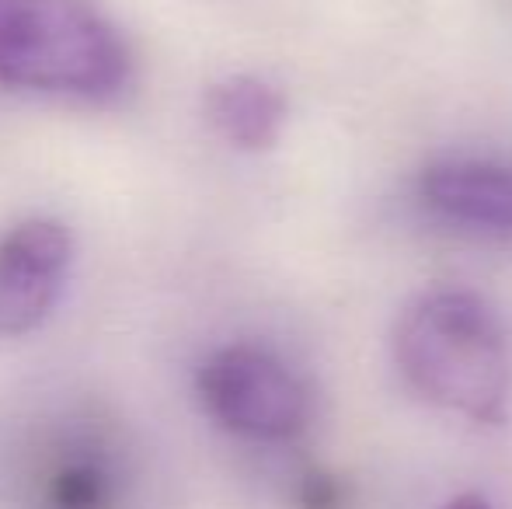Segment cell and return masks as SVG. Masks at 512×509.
<instances>
[{
	"label": "cell",
	"instance_id": "6da1fadb",
	"mask_svg": "<svg viewBox=\"0 0 512 509\" xmlns=\"http://www.w3.org/2000/svg\"><path fill=\"white\" fill-rule=\"evenodd\" d=\"M394 363L415 394L474 426H502L512 401V349L502 318L471 290H432L401 311Z\"/></svg>",
	"mask_w": 512,
	"mask_h": 509
},
{
	"label": "cell",
	"instance_id": "7a4b0ae2",
	"mask_svg": "<svg viewBox=\"0 0 512 509\" xmlns=\"http://www.w3.org/2000/svg\"><path fill=\"white\" fill-rule=\"evenodd\" d=\"M133 74L126 35L95 0H0V84L108 102Z\"/></svg>",
	"mask_w": 512,
	"mask_h": 509
},
{
	"label": "cell",
	"instance_id": "3957f363",
	"mask_svg": "<svg viewBox=\"0 0 512 509\" xmlns=\"http://www.w3.org/2000/svg\"><path fill=\"white\" fill-rule=\"evenodd\" d=\"M209 419L255 443H290L310 422V398L300 377L262 346L234 342L216 349L196 377Z\"/></svg>",
	"mask_w": 512,
	"mask_h": 509
},
{
	"label": "cell",
	"instance_id": "277c9868",
	"mask_svg": "<svg viewBox=\"0 0 512 509\" xmlns=\"http://www.w3.org/2000/svg\"><path fill=\"white\" fill-rule=\"evenodd\" d=\"M74 238L60 220L35 217L0 238V339L28 335L63 297Z\"/></svg>",
	"mask_w": 512,
	"mask_h": 509
},
{
	"label": "cell",
	"instance_id": "5b68a950",
	"mask_svg": "<svg viewBox=\"0 0 512 509\" xmlns=\"http://www.w3.org/2000/svg\"><path fill=\"white\" fill-rule=\"evenodd\" d=\"M422 203L450 224L512 238V168L492 161H443L418 178Z\"/></svg>",
	"mask_w": 512,
	"mask_h": 509
},
{
	"label": "cell",
	"instance_id": "8992f818",
	"mask_svg": "<svg viewBox=\"0 0 512 509\" xmlns=\"http://www.w3.org/2000/svg\"><path fill=\"white\" fill-rule=\"evenodd\" d=\"M203 112L209 126L237 150H258L276 147L279 133L286 126V98L269 81L251 74H234L223 81L209 84L203 98Z\"/></svg>",
	"mask_w": 512,
	"mask_h": 509
},
{
	"label": "cell",
	"instance_id": "52a82bcc",
	"mask_svg": "<svg viewBox=\"0 0 512 509\" xmlns=\"http://www.w3.org/2000/svg\"><path fill=\"white\" fill-rule=\"evenodd\" d=\"M49 503L53 509H105L108 482L102 468L91 461H70L67 468L56 471L49 485Z\"/></svg>",
	"mask_w": 512,
	"mask_h": 509
},
{
	"label": "cell",
	"instance_id": "ba28073f",
	"mask_svg": "<svg viewBox=\"0 0 512 509\" xmlns=\"http://www.w3.org/2000/svg\"><path fill=\"white\" fill-rule=\"evenodd\" d=\"M297 503L300 509H345L349 506V489L335 475L307 471L297 485Z\"/></svg>",
	"mask_w": 512,
	"mask_h": 509
},
{
	"label": "cell",
	"instance_id": "9c48e42d",
	"mask_svg": "<svg viewBox=\"0 0 512 509\" xmlns=\"http://www.w3.org/2000/svg\"><path fill=\"white\" fill-rule=\"evenodd\" d=\"M439 509H492L485 503V499L478 496V492H460V496H453V499H446Z\"/></svg>",
	"mask_w": 512,
	"mask_h": 509
}]
</instances>
